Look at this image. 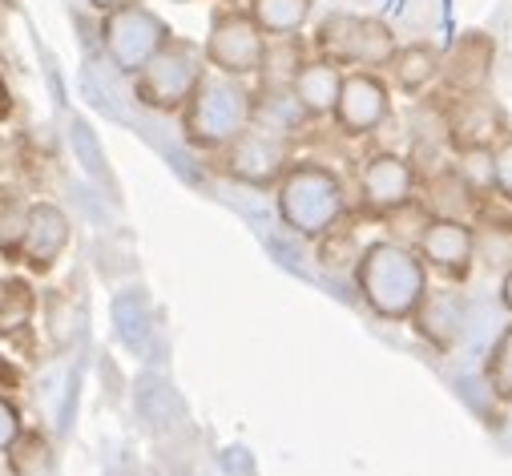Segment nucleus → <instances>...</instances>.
Returning <instances> with one entry per match:
<instances>
[{"label":"nucleus","instance_id":"nucleus-11","mask_svg":"<svg viewBox=\"0 0 512 476\" xmlns=\"http://www.w3.org/2000/svg\"><path fill=\"white\" fill-rule=\"evenodd\" d=\"M416 190H420V174L404 154H392V150L371 154L359 170V202L375 218L408 210L416 202Z\"/></svg>","mask_w":512,"mask_h":476},{"label":"nucleus","instance_id":"nucleus-3","mask_svg":"<svg viewBox=\"0 0 512 476\" xmlns=\"http://www.w3.org/2000/svg\"><path fill=\"white\" fill-rule=\"evenodd\" d=\"M254 109H259V97L246 81L206 69V77L178 113L182 138L202 154H218L254 122Z\"/></svg>","mask_w":512,"mask_h":476},{"label":"nucleus","instance_id":"nucleus-25","mask_svg":"<svg viewBox=\"0 0 512 476\" xmlns=\"http://www.w3.org/2000/svg\"><path fill=\"white\" fill-rule=\"evenodd\" d=\"M21 432H25V412H21V404H17L13 396L0 392V456H5V452L21 440Z\"/></svg>","mask_w":512,"mask_h":476},{"label":"nucleus","instance_id":"nucleus-10","mask_svg":"<svg viewBox=\"0 0 512 476\" xmlns=\"http://www.w3.org/2000/svg\"><path fill=\"white\" fill-rule=\"evenodd\" d=\"M69 243H73V222H69V214H65L57 202L41 198V202H29V206L21 210L17 263H21L25 271L49 275V271L65 259Z\"/></svg>","mask_w":512,"mask_h":476},{"label":"nucleus","instance_id":"nucleus-1","mask_svg":"<svg viewBox=\"0 0 512 476\" xmlns=\"http://www.w3.org/2000/svg\"><path fill=\"white\" fill-rule=\"evenodd\" d=\"M355 291L383 323H408L428 291V267L400 238H375L355 255Z\"/></svg>","mask_w":512,"mask_h":476},{"label":"nucleus","instance_id":"nucleus-14","mask_svg":"<svg viewBox=\"0 0 512 476\" xmlns=\"http://www.w3.org/2000/svg\"><path fill=\"white\" fill-rule=\"evenodd\" d=\"M496 45L488 33H464L448 53H440V81L448 93H484L492 81Z\"/></svg>","mask_w":512,"mask_h":476},{"label":"nucleus","instance_id":"nucleus-6","mask_svg":"<svg viewBox=\"0 0 512 476\" xmlns=\"http://www.w3.org/2000/svg\"><path fill=\"white\" fill-rule=\"evenodd\" d=\"M218 170L242 186L254 190H275V182L287 174V166L295 162V146L291 134L279 126H259L250 122L226 150H218Z\"/></svg>","mask_w":512,"mask_h":476},{"label":"nucleus","instance_id":"nucleus-4","mask_svg":"<svg viewBox=\"0 0 512 476\" xmlns=\"http://www.w3.org/2000/svg\"><path fill=\"white\" fill-rule=\"evenodd\" d=\"M206 77V57L202 45L186 37H170L138 73H134V97L138 105L154 113H182L198 81Z\"/></svg>","mask_w":512,"mask_h":476},{"label":"nucleus","instance_id":"nucleus-18","mask_svg":"<svg viewBox=\"0 0 512 476\" xmlns=\"http://www.w3.org/2000/svg\"><path fill=\"white\" fill-rule=\"evenodd\" d=\"M315 0H250V21L263 29L267 41H291L307 29Z\"/></svg>","mask_w":512,"mask_h":476},{"label":"nucleus","instance_id":"nucleus-13","mask_svg":"<svg viewBox=\"0 0 512 476\" xmlns=\"http://www.w3.org/2000/svg\"><path fill=\"white\" fill-rule=\"evenodd\" d=\"M444 109V126H448V150H492L508 130H504V113L488 93H460Z\"/></svg>","mask_w":512,"mask_h":476},{"label":"nucleus","instance_id":"nucleus-26","mask_svg":"<svg viewBox=\"0 0 512 476\" xmlns=\"http://www.w3.org/2000/svg\"><path fill=\"white\" fill-rule=\"evenodd\" d=\"M500 303H504V307L512 311V267H508V271L500 275Z\"/></svg>","mask_w":512,"mask_h":476},{"label":"nucleus","instance_id":"nucleus-24","mask_svg":"<svg viewBox=\"0 0 512 476\" xmlns=\"http://www.w3.org/2000/svg\"><path fill=\"white\" fill-rule=\"evenodd\" d=\"M492 190H496V198L512 202V134H504L492 146Z\"/></svg>","mask_w":512,"mask_h":476},{"label":"nucleus","instance_id":"nucleus-9","mask_svg":"<svg viewBox=\"0 0 512 476\" xmlns=\"http://www.w3.org/2000/svg\"><path fill=\"white\" fill-rule=\"evenodd\" d=\"M335 126L347 138H371L392 117V85L375 69H343V85L335 97Z\"/></svg>","mask_w":512,"mask_h":476},{"label":"nucleus","instance_id":"nucleus-2","mask_svg":"<svg viewBox=\"0 0 512 476\" xmlns=\"http://www.w3.org/2000/svg\"><path fill=\"white\" fill-rule=\"evenodd\" d=\"M279 222L299 238H327L347 214V186L327 162L295 158L275 182Z\"/></svg>","mask_w":512,"mask_h":476},{"label":"nucleus","instance_id":"nucleus-15","mask_svg":"<svg viewBox=\"0 0 512 476\" xmlns=\"http://www.w3.org/2000/svg\"><path fill=\"white\" fill-rule=\"evenodd\" d=\"M464 319H468V303L456 287H428L408 323H416V335L448 355L464 335Z\"/></svg>","mask_w":512,"mask_h":476},{"label":"nucleus","instance_id":"nucleus-22","mask_svg":"<svg viewBox=\"0 0 512 476\" xmlns=\"http://www.w3.org/2000/svg\"><path fill=\"white\" fill-rule=\"evenodd\" d=\"M484 384L500 404H512V323L496 335L488 360H484Z\"/></svg>","mask_w":512,"mask_h":476},{"label":"nucleus","instance_id":"nucleus-16","mask_svg":"<svg viewBox=\"0 0 512 476\" xmlns=\"http://www.w3.org/2000/svg\"><path fill=\"white\" fill-rule=\"evenodd\" d=\"M339 85H343V69L335 61L311 57V61L295 65V73H291V101L307 117H331Z\"/></svg>","mask_w":512,"mask_h":476},{"label":"nucleus","instance_id":"nucleus-8","mask_svg":"<svg viewBox=\"0 0 512 476\" xmlns=\"http://www.w3.org/2000/svg\"><path fill=\"white\" fill-rule=\"evenodd\" d=\"M267 37L263 29L250 21L246 9H222L214 13L210 21V33L202 41V57H206V69L214 73H226V77H254L267 69Z\"/></svg>","mask_w":512,"mask_h":476},{"label":"nucleus","instance_id":"nucleus-7","mask_svg":"<svg viewBox=\"0 0 512 476\" xmlns=\"http://www.w3.org/2000/svg\"><path fill=\"white\" fill-rule=\"evenodd\" d=\"M97 33H101V49H105L109 65L125 77H134L174 37L170 25L150 5H142V0H130V5L105 13Z\"/></svg>","mask_w":512,"mask_h":476},{"label":"nucleus","instance_id":"nucleus-27","mask_svg":"<svg viewBox=\"0 0 512 476\" xmlns=\"http://www.w3.org/2000/svg\"><path fill=\"white\" fill-rule=\"evenodd\" d=\"M121 5H130V0H89V9H97L101 17L113 13V9H121Z\"/></svg>","mask_w":512,"mask_h":476},{"label":"nucleus","instance_id":"nucleus-5","mask_svg":"<svg viewBox=\"0 0 512 476\" xmlns=\"http://www.w3.org/2000/svg\"><path fill=\"white\" fill-rule=\"evenodd\" d=\"M315 49L323 61H335L339 69H388L396 57V33L379 17H355V13H335L319 25Z\"/></svg>","mask_w":512,"mask_h":476},{"label":"nucleus","instance_id":"nucleus-19","mask_svg":"<svg viewBox=\"0 0 512 476\" xmlns=\"http://www.w3.org/2000/svg\"><path fill=\"white\" fill-rule=\"evenodd\" d=\"M41 307L37 287L25 275H0V339H17Z\"/></svg>","mask_w":512,"mask_h":476},{"label":"nucleus","instance_id":"nucleus-28","mask_svg":"<svg viewBox=\"0 0 512 476\" xmlns=\"http://www.w3.org/2000/svg\"><path fill=\"white\" fill-rule=\"evenodd\" d=\"M170 5H190V0H170Z\"/></svg>","mask_w":512,"mask_h":476},{"label":"nucleus","instance_id":"nucleus-12","mask_svg":"<svg viewBox=\"0 0 512 476\" xmlns=\"http://www.w3.org/2000/svg\"><path fill=\"white\" fill-rule=\"evenodd\" d=\"M416 255L424 259L428 271L444 275L448 283H468L476 259H472V222L460 218H428L420 238H416Z\"/></svg>","mask_w":512,"mask_h":476},{"label":"nucleus","instance_id":"nucleus-20","mask_svg":"<svg viewBox=\"0 0 512 476\" xmlns=\"http://www.w3.org/2000/svg\"><path fill=\"white\" fill-rule=\"evenodd\" d=\"M388 69H392L400 93L420 97L432 81H440V49H432V45H404L388 61Z\"/></svg>","mask_w":512,"mask_h":476},{"label":"nucleus","instance_id":"nucleus-21","mask_svg":"<svg viewBox=\"0 0 512 476\" xmlns=\"http://www.w3.org/2000/svg\"><path fill=\"white\" fill-rule=\"evenodd\" d=\"M472 259L500 275L512 267V218H484L472 226Z\"/></svg>","mask_w":512,"mask_h":476},{"label":"nucleus","instance_id":"nucleus-23","mask_svg":"<svg viewBox=\"0 0 512 476\" xmlns=\"http://www.w3.org/2000/svg\"><path fill=\"white\" fill-rule=\"evenodd\" d=\"M452 166L460 170V178H464L476 194L492 190V150H456V162H452Z\"/></svg>","mask_w":512,"mask_h":476},{"label":"nucleus","instance_id":"nucleus-17","mask_svg":"<svg viewBox=\"0 0 512 476\" xmlns=\"http://www.w3.org/2000/svg\"><path fill=\"white\" fill-rule=\"evenodd\" d=\"M424 202L428 218H460L468 222L480 210V194L460 178V170L448 162L440 170H432V178H424V194H416Z\"/></svg>","mask_w":512,"mask_h":476}]
</instances>
